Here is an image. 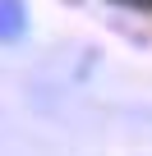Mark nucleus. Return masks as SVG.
<instances>
[{
  "label": "nucleus",
  "mask_w": 152,
  "mask_h": 156,
  "mask_svg": "<svg viewBox=\"0 0 152 156\" xmlns=\"http://www.w3.org/2000/svg\"><path fill=\"white\" fill-rule=\"evenodd\" d=\"M23 28H28V9H23V0H0V41L23 37Z\"/></svg>",
  "instance_id": "obj_1"
}]
</instances>
